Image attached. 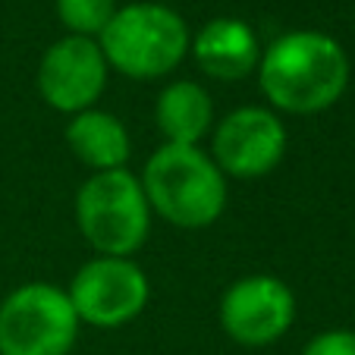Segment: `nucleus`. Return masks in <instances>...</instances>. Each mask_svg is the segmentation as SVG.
<instances>
[{
  "label": "nucleus",
  "instance_id": "nucleus-1",
  "mask_svg": "<svg viewBox=\"0 0 355 355\" xmlns=\"http://www.w3.org/2000/svg\"><path fill=\"white\" fill-rule=\"evenodd\" d=\"M258 82L283 114L309 116L334 107L349 85V57L324 32H286L261 51Z\"/></svg>",
  "mask_w": 355,
  "mask_h": 355
},
{
  "label": "nucleus",
  "instance_id": "nucleus-2",
  "mask_svg": "<svg viewBox=\"0 0 355 355\" xmlns=\"http://www.w3.org/2000/svg\"><path fill=\"white\" fill-rule=\"evenodd\" d=\"M139 180L151 211L173 227L205 230L227 208V176L198 145L164 141Z\"/></svg>",
  "mask_w": 355,
  "mask_h": 355
},
{
  "label": "nucleus",
  "instance_id": "nucleus-3",
  "mask_svg": "<svg viewBox=\"0 0 355 355\" xmlns=\"http://www.w3.org/2000/svg\"><path fill=\"white\" fill-rule=\"evenodd\" d=\"M101 54L129 79H161L189 54V28L176 10L164 3H129L114 13L98 35Z\"/></svg>",
  "mask_w": 355,
  "mask_h": 355
},
{
  "label": "nucleus",
  "instance_id": "nucleus-4",
  "mask_svg": "<svg viewBox=\"0 0 355 355\" xmlns=\"http://www.w3.org/2000/svg\"><path fill=\"white\" fill-rule=\"evenodd\" d=\"M76 220L94 252L129 258L145 245L151 230V205L141 180L126 167L88 176L76 195Z\"/></svg>",
  "mask_w": 355,
  "mask_h": 355
},
{
  "label": "nucleus",
  "instance_id": "nucleus-5",
  "mask_svg": "<svg viewBox=\"0 0 355 355\" xmlns=\"http://www.w3.org/2000/svg\"><path fill=\"white\" fill-rule=\"evenodd\" d=\"M79 324L67 289L26 283L0 305V355H69Z\"/></svg>",
  "mask_w": 355,
  "mask_h": 355
},
{
  "label": "nucleus",
  "instance_id": "nucleus-6",
  "mask_svg": "<svg viewBox=\"0 0 355 355\" xmlns=\"http://www.w3.org/2000/svg\"><path fill=\"white\" fill-rule=\"evenodd\" d=\"M82 324L114 330L141 315L148 305V277L132 258L98 255L76 270L67 289Z\"/></svg>",
  "mask_w": 355,
  "mask_h": 355
},
{
  "label": "nucleus",
  "instance_id": "nucleus-7",
  "mask_svg": "<svg viewBox=\"0 0 355 355\" xmlns=\"http://www.w3.org/2000/svg\"><path fill=\"white\" fill-rule=\"evenodd\" d=\"M107 60L101 54L94 38L67 35L51 44L38 67V92L47 101V107L60 114H82L98 104L107 88Z\"/></svg>",
  "mask_w": 355,
  "mask_h": 355
},
{
  "label": "nucleus",
  "instance_id": "nucleus-8",
  "mask_svg": "<svg viewBox=\"0 0 355 355\" xmlns=\"http://www.w3.org/2000/svg\"><path fill=\"white\" fill-rule=\"evenodd\" d=\"M295 321V299L270 274L239 277L220 299V327L239 346H270Z\"/></svg>",
  "mask_w": 355,
  "mask_h": 355
},
{
  "label": "nucleus",
  "instance_id": "nucleus-9",
  "mask_svg": "<svg viewBox=\"0 0 355 355\" xmlns=\"http://www.w3.org/2000/svg\"><path fill=\"white\" fill-rule=\"evenodd\" d=\"M286 155V129L268 107H239L214 132V164L223 176L258 180Z\"/></svg>",
  "mask_w": 355,
  "mask_h": 355
},
{
  "label": "nucleus",
  "instance_id": "nucleus-10",
  "mask_svg": "<svg viewBox=\"0 0 355 355\" xmlns=\"http://www.w3.org/2000/svg\"><path fill=\"white\" fill-rule=\"evenodd\" d=\"M189 51L195 54V63L211 79H220V82L245 79L261 63V44H258L255 28L242 19H233V16L211 19L192 38Z\"/></svg>",
  "mask_w": 355,
  "mask_h": 355
},
{
  "label": "nucleus",
  "instance_id": "nucleus-11",
  "mask_svg": "<svg viewBox=\"0 0 355 355\" xmlns=\"http://www.w3.org/2000/svg\"><path fill=\"white\" fill-rule=\"evenodd\" d=\"M69 151L79 157L85 167L94 173H107V170H123L129 161V132L114 114L107 110H82L69 120L67 126Z\"/></svg>",
  "mask_w": 355,
  "mask_h": 355
},
{
  "label": "nucleus",
  "instance_id": "nucleus-12",
  "mask_svg": "<svg viewBox=\"0 0 355 355\" xmlns=\"http://www.w3.org/2000/svg\"><path fill=\"white\" fill-rule=\"evenodd\" d=\"M155 120L167 145H198L211 132L214 123V107L211 94L198 82H170L155 104Z\"/></svg>",
  "mask_w": 355,
  "mask_h": 355
},
{
  "label": "nucleus",
  "instance_id": "nucleus-13",
  "mask_svg": "<svg viewBox=\"0 0 355 355\" xmlns=\"http://www.w3.org/2000/svg\"><path fill=\"white\" fill-rule=\"evenodd\" d=\"M116 13V0H57V16L69 35L94 38L107 28Z\"/></svg>",
  "mask_w": 355,
  "mask_h": 355
},
{
  "label": "nucleus",
  "instance_id": "nucleus-14",
  "mask_svg": "<svg viewBox=\"0 0 355 355\" xmlns=\"http://www.w3.org/2000/svg\"><path fill=\"white\" fill-rule=\"evenodd\" d=\"M302 355H355V334L352 330H324L305 346Z\"/></svg>",
  "mask_w": 355,
  "mask_h": 355
}]
</instances>
